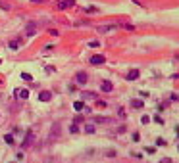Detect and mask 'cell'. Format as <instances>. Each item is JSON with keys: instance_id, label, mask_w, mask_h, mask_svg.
<instances>
[{"instance_id": "cell-1", "label": "cell", "mask_w": 179, "mask_h": 163, "mask_svg": "<svg viewBox=\"0 0 179 163\" xmlns=\"http://www.w3.org/2000/svg\"><path fill=\"white\" fill-rule=\"evenodd\" d=\"M75 4V0H58L56 2V10H66V8H71Z\"/></svg>"}, {"instance_id": "cell-2", "label": "cell", "mask_w": 179, "mask_h": 163, "mask_svg": "<svg viewBox=\"0 0 179 163\" xmlns=\"http://www.w3.org/2000/svg\"><path fill=\"white\" fill-rule=\"evenodd\" d=\"M33 140H35V133H31V131H29V133L25 134V138H23V142H21V148H29Z\"/></svg>"}, {"instance_id": "cell-3", "label": "cell", "mask_w": 179, "mask_h": 163, "mask_svg": "<svg viewBox=\"0 0 179 163\" xmlns=\"http://www.w3.org/2000/svg\"><path fill=\"white\" fill-rule=\"evenodd\" d=\"M50 98H52V92H48V90L39 92V102H50Z\"/></svg>"}, {"instance_id": "cell-4", "label": "cell", "mask_w": 179, "mask_h": 163, "mask_svg": "<svg viewBox=\"0 0 179 163\" xmlns=\"http://www.w3.org/2000/svg\"><path fill=\"white\" fill-rule=\"evenodd\" d=\"M118 23H110V25H100L98 27V31H100V33H110V31H114V29H118Z\"/></svg>"}, {"instance_id": "cell-5", "label": "cell", "mask_w": 179, "mask_h": 163, "mask_svg": "<svg viewBox=\"0 0 179 163\" xmlns=\"http://www.w3.org/2000/svg\"><path fill=\"white\" fill-rule=\"evenodd\" d=\"M139 75H141L139 69H131V71L125 75V79H127V81H137V79H139Z\"/></svg>"}, {"instance_id": "cell-6", "label": "cell", "mask_w": 179, "mask_h": 163, "mask_svg": "<svg viewBox=\"0 0 179 163\" xmlns=\"http://www.w3.org/2000/svg\"><path fill=\"white\" fill-rule=\"evenodd\" d=\"M75 79H77V83H81V85H85V83L89 81V75L85 73V71H79V73L75 75Z\"/></svg>"}, {"instance_id": "cell-7", "label": "cell", "mask_w": 179, "mask_h": 163, "mask_svg": "<svg viewBox=\"0 0 179 163\" xmlns=\"http://www.w3.org/2000/svg\"><path fill=\"white\" fill-rule=\"evenodd\" d=\"M21 44H23V40H21V39L10 40V48H12V50H18V48H21Z\"/></svg>"}, {"instance_id": "cell-8", "label": "cell", "mask_w": 179, "mask_h": 163, "mask_svg": "<svg viewBox=\"0 0 179 163\" xmlns=\"http://www.w3.org/2000/svg\"><path fill=\"white\" fill-rule=\"evenodd\" d=\"M100 88L104 90V92H112L114 86H112V83H110V81H102V83H100Z\"/></svg>"}, {"instance_id": "cell-9", "label": "cell", "mask_w": 179, "mask_h": 163, "mask_svg": "<svg viewBox=\"0 0 179 163\" xmlns=\"http://www.w3.org/2000/svg\"><path fill=\"white\" fill-rule=\"evenodd\" d=\"M91 63H92V65H100V63H104V56H92V58H91Z\"/></svg>"}, {"instance_id": "cell-10", "label": "cell", "mask_w": 179, "mask_h": 163, "mask_svg": "<svg viewBox=\"0 0 179 163\" xmlns=\"http://www.w3.org/2000/svg\"><path fill=\"white\" fill-rule=\"evenodd\" d=\"M35 33H37V27L33 25V23H31V25H27V29H25V35H27V37H33Z\"/></svg>"}, {"instance_id": "cell-11", "label": "cell", "mask_w": 179, "mask_h": 163, "mask_svg": "<svg viewBox=\"0 0 179 163\" xmlns=\"http://www.w3.org/2000/svg\"><path fill=\"white\" fill-rule=\"evenodd\" d=\"M131 106L135 107V109H143L144 102H143V100H133V102H131Z\"/></svg>"}, {"instance_id": "cell-12", "label": "cell", "mask_w": 179, "mask_h": 163, "mask_svg": "<svg viewBox=\"0 0 179 163\" xmlns=\"http://www.w3.org/2000/svg\"><path fill=\"white\" fill-rule=\"evenodd\" d=\"M18 96L21 100H27V98H29V90H25V88H23V90H18Z\"/></svg>"}, {"instance_id": "cell-13", "label": "cell", "mask_w": 179, "mask_h": 163, "mask_svg": "<svg viewBox=\"0 0 179 163\" xmlns=\"http://www.w3.org/2000/svg\"><path fill=\"white\" fill-rule=\"evenodd\" d=\"M85 133L87 134H94V125H91V123L85 125Z\"/></svg>"}, {"instance_id": "cell-14", "label": "cell", "mask_w": 179, "mask_h": 163, "mask_svg": "<svg viewBox=\"0 0 179 163\" xmlns=\"http://www.w3.org/2000/svg\"><path fill=\"white\" fill-rule=\"evenodd\" d=\"M73 107H75V111H81V109L85 107V104L81 102V100H79V102H75V104H73Z\"/></svg>"}, {"instance_id": "cell-15", "label": "cell", "mask_w": 179, "mask_h": 163, "mask_svg": "<svg viewBox=\"0 0 179 163\" xmlns=\"http://www.w3.org/2000/svg\"><path fill=\"white\" fill-rule=\"evenodd\" d=\"M4 142H8L10 146H12V144H13V136H12V134H4Z\"/></svg>"}, {"instance_id": "cell-16", "label": "cell", "mask_w": 179, "mask_h": 163, "mask_svg": "<svg viewBox=\"0 0 179 163\" xmlns=\"http://www.w3.org/2000/svg\"><path fill=\"white\" fill-rule=\"evenodd\" d=\"M85 98H87V100H96V94H92V92H85Z\"/></svg>"}, {"instance_id": "cell-17", "label": "cell", "mask_w": 179, "mask_h": 163, "mask_svg": "<svg viewBox=\"0 0 179 163\" xmlns=\"http://www.w3.org/2000/svg\"><path fill=\"white\" fill-rule=\"evenodd\" d=\"M141 123H143V125H148L150 123V117L148 115H143V117H141Z\"/></svg>"}, {"instance_id": "cell-18", "label": "cell", "mask_w": 179, "mask_h": 163, "mask_svg": "<svg viewBox=\"0 0 179 163\" xmlns=\"http://www.w3.org/2000/svg\"><path fill=\"white\" fill-rule=\"evenodd\" d=\"M89 46H91V48H96V46H100V40H91V42H89Z\"/></svg>"}, {"instance_id": "cell-19", "label": "cell", "mask_w": 179, "mask_h": 163, "mask_svg": "<svg viewBox=\"0 0 179 163\" xmlns=\"http://www.w3.org/2000/svg\"><path fill=\"white\" fill-rule=\"evenodd\" d=\"M70 133H71V134L79 133V129H77V125H70Z\"/></svg>"}, {"instance_id": "cell-20", "label": "cell", "mask_w": 179, "mask_h": 163, "mask_svg": "<svg viewBox=\"0 0 179 163\" xmlns=\"http://www.w3.org/2000/svg\"><path fill=\"white\" fill-rule=\"evenodd\" d=\"M85 12H87V13H94L96 12V6H89V8H85Z\"/></svg>"}, {"instance_id": "cell-21", "label": "cell", "mask_w": 179, "mask_h": 163, "mask_svg": "<svg viewBox=\"0 0 179 163\" xmlns=\"http://www.w3.org/2000/svg\"><path fill=\"white\" fill-rule=\"evenodd\" d=\"M156 146H166V140L164 138H156Z\"/></svg>"}, {"instance_id": "cell-22", "label": "cell", "mask_w": 179, "mask_h": 163, "mask_svg": "<svg viewBox=\"0 0 179 163\" xmlns=\"http://www.w3.org/2000/svg\"><path fill=\"white\" fill-rule=\"evenodd\" d=\"M21 79H23V81H31V79H33V77H31L29 73H21Z\"/></svg>"}, {"instance_id": "cell-23", "label": "cell", "mask_w": 179, "mask_h": 163, "mask_svg": "<svg viewBox=\"0 0 179 163\" xmlns=\"http://www.w3.org/2000/svg\"><path fill=\"white\" fill-rule=\"evenodd\" d=\"M141 140V134L139 133H133V142H139Z\"/></svg>"}, {"instance_id": "cell-24", "label": "cell", "mask_w": 179, "mask_h": 163, "mask_svg": "<svg viewBox=\"0 0 179 163\" xmlns=\"http://www.w3.org/2000/svg\"><path fill=\"white\" fill-rule=\"evenodd\" d=\"M116 133H118V134H123V133H125V127H123V125H121V127H118V131H116Z\"/></svg>"}, {"instance_id": "cell-25", "label": "cell", "mask_w": 179, "mask_h": 163, "mask_svg": "<svg viewBox=\"0 0 179 163\" xmlns=\"http://www.w3.org/2000/svg\"><path fill=\"white\" fill-rule=\"evenodd\" d=\"M123 27H125L127 31H133V29H135V27H133V25H129V23H123Z\"/></svg>"}, {"instance_id": "cell-26", "label": "cell", "mask_w": 179, "mask_h": 163, "mask_svg": "<svg viewBox=\"0 0 179 163\" xmlns=\"http://www.w3.org/2000/svg\"><path fill=\"white\" fill-rule=\"evenodd\" d=\"M96 104H98V106H100V107H106V106H108V104H106L104 100H98V102H96Z\"/></svg>"}, {"instance_id": "cell-27", "label": "cell", "mask_w": 179, "mask_h": 163, "mask_svg": "<svg viewBox=\"0 0 179 163\" xmlns=\"http://www.w3.org/2000/svg\"><path fill=\"white\" fill-rule=\"evenodd\" d=\"M81 121H83V117H79V115H77V117H75V119H73V125H77V123H81Z\"/></svg>"}, {"instance_id": "cell-28", "label": "cell", "mask_w": 179, "mask_h": 163, "mask_svg": "<svg viewBox=\"0 0 179 163\" xmlns=\"http://www.w3.org/2000/svg\"><path fill=\"white\" fill-rule=\"evenodd\" d=\"M46 71H48V73H54V71H56V69H54L52 65H46Z\"/></svg>"}, {"instance_id": "cell-29", "label": "cell", "mask_w": 179, "mask_h": 163, "mask_svg": "<svg viewBox=\"0 0 179 163\" xmlns=\"http://www.w3.org/2000/svg\"><path fill=\"white\" fill-rule=\"evenodd\" d=\"M94 121H96V123H106V119H104V117H96Z\"/></svg>"}, {"instance_id": "cell-30", "label": "cell", "mask_w": 179, "mask_h": 163, "mask_svg": "<svg viewBox=\"0 0 179 163\" xmlns=\"http://www.w3.org/2000/svg\"><path fill=\"white\" fill-rule=\"evenodd\" d=\"M0 8H2V10H10V6L4 4V2H0Z\"/></svg>"}, {"instance_id": "cell-31", "label": "cell", "mask_w": 179, "mask_h": 163, "mask_svg": "<svg viewBox=\"0 0 179 163\" xmlns=\"http://www.w3.org/2000/svg\"><path fill=\"white\" fill-rule=\"evenodd\" d=\"M160 163H171V159H170V157H164V159H162Z\"/></svg>"}, {"instance_id": "cell-32", "label": "cell", "mask_w": 179, "mask_h": 163, "mask_svg": "<svg viewBox=\"0 0 179 163\" xmlns=\"http://www.w3.org/2000/svg\"><path fill=\"white\" fill-rule=\"evenodd\" d=\"M31 2H33V4H39V2H44V0H31Z\"/></svg>"}]
</instances>
